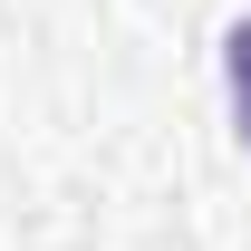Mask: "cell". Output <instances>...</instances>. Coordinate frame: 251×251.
<instances>
[{"mask_svg": "<svg viewBox=\"0 0 251 251\" xmlns=\"http://www.w3.org/2000/svg\"><path fill=\"white\" fill-rule=\"evenodd\" d=\"M222 97H232V135L251 145V10L222 29Z\"/></svg>", "mask_w": 251, "mask_h": 251, "instance_id": "1", "label": "cell"}]
</instances>
